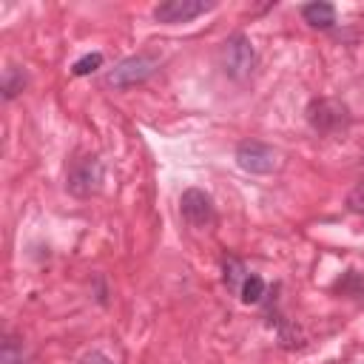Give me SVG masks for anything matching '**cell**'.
<instances>
[{
	"label": "cell",
	"instance_id": "cell-6",
	"mask_svg": "<svg viewBox=\"0 0 364 364\" xmlns=\"http://www.w3.org/2000/svg\"><path fill=\"white\" fill-rule=\"evenodd\" d=\"M102 185V165L97 156H82L68 171V191L74 196H91Z\"/></svg>",
	"mask_w": 364,
	"mask_h": 364
},
{
	"label": "cell",
	"instance_id": "cell-9",
	"mask_svg": "<svg viewBox=\"0 0 364 364\" xmlns=\"http://www.w3.org/2000/svg\"><path fill=\"white\" fill-rule=\"evenodd\" d=\"M262 296H264V282H262V276L247 273V279H245L242 287H239V299H242L245 304H256V301H262Z\"/></svg>",
	"mask_w": 364,
	"mask_h": 364
},
{
	"label": "cell",
	"instance_id": "cell-1",
	"mask_svg": "<svg viewBox=\"0 0 364 364\" xmlns=\"http://www.w3.org/2000/svg\"><path fill=\"white\" fill-rule=\"evenodd\" d=\"M307 122L318 134H336L350 122V111L336 97H318L307 105Z\"/></svg>",
	"mask_w": 364,
	"mask_h": 364
},
{
	"label": "cell",
	"instance_id": "cell-13",
	"mask_svg": "<svg viewBox=\"0 0 364 364\" xmlns=\"http://www.w3.org/2000/svg\"><path fill=\"white\" fill-rule=\"evenodd\" d=\"M347 208H350L353 213H361V216H364V182H358V185L347 193Z\"/></svg>",
	"mask_w": 364,
	"mask_h": 364
},
{
	"label": "cell",
	"instance_id": "cell-5",
	"mask_svg": "<svg viewBox=\"0 0 364 364\" xmlns=\"http://www.w3.org/2000/svg\"><path fill=\"white\" fill-rule=\"evenodd\" d=\"M179 210H182V219L196 228V230H205L216 222V210H213V202L205 191L199 188H188L182 196H179Z\"/></svg>",
	"mask_w": 364,
	"mask_h": 364
},
{
	"label": "cell",
	"instance_id": "cell-10",
	"mask_svg": "<svg viewBox=\"0 0 364 364\" xmlns=\"http://www.w3.org/2000/svg\"><path fill=\"white\" fill-rule=\"evenodd\" d=\"M225 284L233 290V293H239V287H242V282L247 279V273H245V264L239 262V259H233V256H228L225 259Z\"/></svg>",
	"mask_w": 364,
	"mask_h": 364
},
{
	"label": "cell",
	"instance_id": "cell-3",
	"mask_svg": "<svg viewBox=\"0 0 364 364\" xmlns=\"http://www.w3.org/2000/svg\"><path fill=\"white\" fill-rule=\"evenodd\" d=\"M154 71H156V60L151 54H134V57H125L122 63H117L105 74V85H111V88H134V85L145 82Z\"/></svg>",
	"mask_w": 364,
	"mask_h": 364
},
{
	"label": "cell",
	"instance_id": "cell-12",
	"mask_svg": "<svg viewBox=\"0 0 364 364\" xmlns=\"http://www.w3.org/2000/svg\"><path fill=\"white\" fill-rule=\"evenodd\" d=\"M100 65H102V54H100V51H94V54H85V57H80V60L71 65V74H74V77H85V74L97 71Z\"/></svg>",
	"mask_w": 364,
	"mask_h": 364
},
{
	"label": "cell",
	"instance_id": "cell-2",
	"mask_svg": "<svg viewBox=\"0 0 364 364\" xmlns=\"http://www.w3.org/2000/svg\"><path fill=\"white\" fill-rule=\"evenodd\" d=\"M253 63H256L253 43H250L242 31L230 34V37L222 43V68H225L228 77L245 80V77L253 71Z\"/></svg>",
	"mask_w": 364,
	"mask_h": 364
},
{
	"label": "cell",
	"instance_id": "cell-14",
	"mask_svg": "<svg viewBox=\"0 0 364 364\" xmlns=\"http://www.w3.org/2000/svg\"><path fill=\"white\" fill-rule=\"evenodd\" d=\"M82 364H114V361H111L108 355H102V353L94 350V353H85V355H82Z\"/></svg>",
	"mask_w": 364,
	"mask_h": 364
},
{
	"label": "cell",
	"instance_id": "cell-4",
	"mask_svg": "<svg viewBox=\"0 0 364 364\" xmlns=\"http://www.w3.org/2000/svg\"><path fill=\"white\" fill-rule=\"evenodd\" d=\"M236 162L247 173H270L279 168V154L259 139H245L236 148Z\"/></svg>",
	"mask_w": 364,
	"mask_h": 364
},
{
	"label": "cell",
	"instance_id": "cell-8",
	"mask_svg": "<svg viewBox=\"0 0 364 364\" xmlns=\"http://www.w3.org/2000/svg\"><path fill=\"white\" fill-rule=\"evenodd\" d=\"M301 17H304V23H310L313 28H330L333 23H336V9L330 6V3H307L304 9H301Z\"/></svg>",
	"mask_w": 364,
	"mask_h": 364
},
{
	"label": "cell",
	"instance_id": "cell-11",
	"mask_svg": "<svg viewBox=\"0 0 364 364\" xmlns=\"http://www.w3.org/2000/svg\"><path fill=\"white\" fill-rule=\"evenodd\" d=\"M23 85H26V74L11 65V68L6 71V77H3V94L11 100V97H17V94L23 91Z\"/></svg>",
	"mask_w": 364,
	"mask_h": 364
},
{
	"label": "cell",
	"instance_id": "cell-7",
	"mask_svg": "<svg viewBox=\"0 0 364 364\" xmlns=\"http://www.w3.org/2000/svg\"><path fill=\"white\" fill-rule=\"evenodd\" d=\"M210 9H213V3H205V0H165L154 9V17L159 23H188Z\"/></svg>",
	"mask_w": 364,
	"mask_h": 364
}]
</instances>
